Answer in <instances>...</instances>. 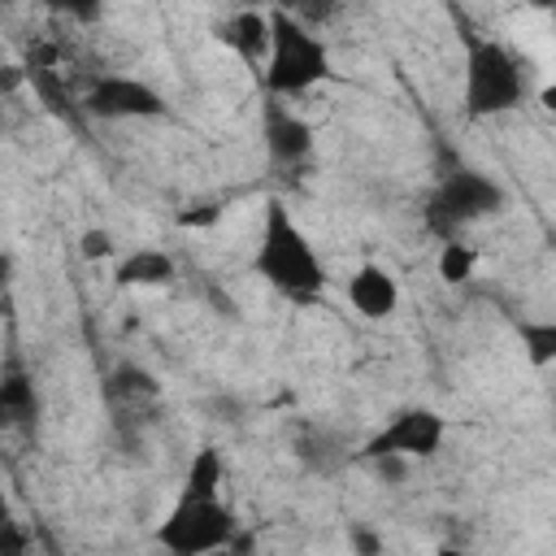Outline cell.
<instances>
[{
  "mask_svg": "<svg viewBox=\"0 0 556 556\" xmlns=\"http://www.w3.org/2000/svg\"><path fill=\"white\" fill-rule=\"evenodd\" d=\"M252 274L261 282H269L274 291H282L287 300H300V304H308L326 291V265H321L317 248L308 243L300 222L278 200L265 204L261 239H256V252H252Z\"/></svg>",
  "mask_w": 556,
  "mask_h": 556,
  "instance_id": "1",
  "label": "cell"
},
{
  "mask_svg": "<svg viewBox=\"0 0 556 556\" xmlns=\"http://www.w3.org/2000/svg\"><path fill=\"white\" fill-rule=\"evenodd\" d=\"M526 96H530L526 65L500 39L465 30V87H460L465 117L486 122V117L513 113L526 104Z\"/></svg>",
  "mask_w": 556,
  "mask_h": 556,
  "instance_id": "2",
  "label": "cell"
},
{
  "mask_svg": "<svg viewBox=\"0 0 556 556\" xmlns=\"http://www.w3.org/2000/svg\"><path fill=\"white\" fill-rule=\"evenodd\" d=\"M330 78V48L313 35L304 17L291 9H269V56H265V91L269 96H304Z\"/></svg>",
  "mask_w": 556,
  "mask_h": 556,
  "instance_id": "3",
  "label": "cell"
},
{
  "mask_svg": "<svg viewBox=\"0 0 556 556\" xmlns=\"http://www.w3.org/2000/svg\"><path fill=\"white\" fill-rule=\"evenodd\" d=\"M504 208H508V191L491 174L460 165V169L439 178V187L430 191V200L421 208V222L439 239H460L465 226L486 222V217H495Z\"/></svg>",
  "mask_w": 556,
  "mask_h": 556,
  "instance_id": "4",
  "label": "cell"
},
{
  "mask_svg": "<svg viewBox=\"0 0 556 556\" xmlns=\"http://www.w3.org/2000/svg\"><path fill=\"white\" fill-rule=\"evenodd\" d=\"M156 543L174 556H204L235 547V513L217 495H178L169 517L156 526Z\"/></svg>",
  "mask_w": 556,
  "mask_h": 556,
  "instance_id": "5",
  "label": "cell"
},
{
  "mask_svg": "<svg viewBox=\"0 0 556 556\" xmlns=\"http://www.w3.org/2000/svg\"><path fill=\"white\" fill-rule=\"evenodd\" d=\"M443 434H447V421L426 408V404H408V408H395L387 417L382 430H374L361 447V460H378V456H404V460H426L443 447Z\"/></svg>",
  "mask_w": 556,
  "mask_h": 556,
  "instance_id": "6",
  "label": "cell"
},
{
  "mask_svg": "<svg viewBox=\"0 0 556 556\" xmlns=\"http://www.w3.org/2000/svg\"><path fill=\"white\" fill-rule=\"evenodd\" d=\"M78 100H83V113L100 122H148L169 113L165 96L135 74H100Z\"/></svg>",
  "mask_w": 556,
  "mask_h": 556,
  "instance_id": "7",
  "label": "cell"
},
{
  "mask_svg": "<svg viewBox=\"0 0 556 556\" xmlns=\"http://www.w3.org/2000/svg\"><path fill=\"white\" fill-rule=\"evenodd\" d=\"M261 139H265V152H269L274 165H304L313 156V126L304 117H295L291 109H282V104L265 109Z\"/></svg>",
  "mask_w": 556,
  "mask_h": 556,
  "instance_id": "8",
  "label": "cell"
},
{
  "mask_svg": "<svg viewBox=\"0 0 556 556\" xmlns=\"http://www.w3.org/2000/svg\"><path fill=\"white\" fill-rule=\"evenodd\" d=\"M348 304L361 317H369V321H387L400 308V282H395V274L387 265H378V261H365L348 278Z\"/></svg>",
  "mask_w": 556,
  "mask_h": 556,
  "instance_id": "9",
  "label": "cell"
},
{
  "mask_svg": "<svg viewBox=\"0 0 556 556\" xmlns=\"http://www.w3.org/2000/svg\"><path fill=\"white\" fill-rule=\"evenodd\" d=\"M104 400L117 408V413H139L143 404H156L161 400V382L152 369L135 365V361H122L113 365V374L104 378Z\"/></svg>",
  "mask_w": 556,
  "mask_h": 556,
  "instance_id": "10",
  "label": "cell"
},
{
  "mask_svg": "<svg viewBox=\"0 0 556 556\" xmlns=\"http://www.w3.org/2000/svg\"><path fill=\"white\" fill-rule=\"evenodd\" d=\"M217 39H222L230 52H239L248 65H256V61L269 56V13H261V9H239V13H230V17L217 26Z\"/></svg>",
  "mask_w": 556,
  "mask_h": 556,
  "instance_id": "11",
  "label": "cell"
},
{
  "mask_svg": "<svg viewBox=\"0 0 556 556\" xmlns=\"http://www.w3.org/2000/svg\"><path fill=\"white\" fill-rule=\"evenodd\" d=\"M0 417L4 426H30L39 417V391L17 356H9L0 369Z\"/></svg>",
  "mask_w": 556,
  "mask_h": 556,
  "instance_id": "12",
  "label": "cell"
},
{
  "mask_svg": "<svg viewBox=\"0 0 556 556\" xmlns=\"http://www.w3.org/2000/svg\"><path fill=\"white\" fill-rule=\"evenodd\" d=\"M178 278V265L165 248H135L113 265L117 287H165Z\"/></svg>",
  "mask_w": 556,
  "mask_h": 556,
  "instance_id": "13",
  "label": "cell"
},
{
  "mask_svg": "<svg viewBox=\"0 0 556 556\" xmlns=\"http://www.w3.org/2000/svg\"><path fill=\"white\" fill-rule=\"evenodd\" d=\"M26 83H30V91L43 100V109H48V113H56L61 122H78L83 100H74L70 83H65L52 65H26Z\"/></svg>",
  "mask_w": 556,
  "mask_h": 556,
  "instance_id": "14",
  "label": "cell"
},
{
  "mask_svg": "<svg viewBox=\"0 0 556 556\" xmlns=\"http://www.w3.org/2000/svg\"><path fill=\"white\" fill-rule=\"evenodd\" d=\"M517 339H521V352L534 369H547L556 365V321H543V317H530L517 326Z\"/></svg>",
  "mask_w": 556,
  "mask_h": 556,
  "instance_id": "15",
  "label": "cell"
},
{
  "mask_svg": "<svg viewBox=\"0 0 556 556\" xmlns=\"http://www.w3.org/2000/svg\"><path fill=\"white\" fill-rule=\"evenodd\" d=\"M222 473H226V465H222V452H217V447H200V452L191 456V465H187V478H182V495H217V486H222Z\"/></svg>",
  "mask_w": 556,
  "mask_h": 556,
  "instance_id": "16",
  "label": "cell"
},
{
  "mask_svg": "<svg viewBox=\"0 0 556 556\" xmlns=\"http://www.w3.org/2000/svg\"><path fill=\"white\" fill-rule=\"evenodd\" d=\"M434 265H439V278H443L447 287H460V282L473 278V269H478V252H473L469 243H460V239H443Z\"/></svg>",
  "mask_w": 556,
  "mask_h": 556,
  "instance_id": "17",
  "label": "cell"
},
{
  "mask_svg": "<svg viewBox=\"0 0 556 556\" xmlns=\"http://www.w3.org/2000/svg\"><path fill=\"white\" fill-rule=\"evenodd\" d=\"M78 256H83V261H109V256H117L113 230H104V226L83 230V235H78Z\"/></svg>",
  "mask_w": 556,
  "mask_h": 556,
  "instance_id": "18",
  "label": "cell"
},
{
  "mask_svg": "<svg viewBox=\"0 0 556 556\" xmlns=\"http://www.w3.org/2000/svg\"><path fill=\"white\" fill-rule=\"evenodd\" d=\"M52 13H61V17H70V22H100L104 17V9H109V0H43Z\"/></svg>",
  "mask_w": 556,
  "mask_h": 556,
  "instance_id": "19",
  "label": "cell"
},
{
  "mask_svg": "<svg viewBox=\"0 0 556 556\" xmlns=\"http://www.w3.org/2000/svg\"><path fill=\"white\" fill-rule=\"evenodd\" d=\"M213 222H222V204H217V200L178 213V226H182V230H204V226H213Z\"/></svg>",
  "mask_w": 556,
  "mask_h": 556,
  "instance_id": "20",
  "label": "cell"
},
{
  "mask_svg": "<svg viewBox=\"0 0 556 556\" xmlns=\"http://www.w3.org/2000/svg\"><path fill=\"white\" fill-rule=\"evenodd\" d=\"M352 547H356V552H382V539L356 526V530H352Z\"/></svg>",
  "mask_w": 556,
  "mask_h": 556,
  "instance_id": "21",
  "label": "cell"
},
{
  "mask_svg": "<svg viewBox=\"0 0 556 556\" xmlns=\"http://www.w3.org/2000/svg\"><path fill=\"white\" fill-rule=\"evenodd\" d=\"M539 109H543V113H547V117H556V83H552V87H543V91H539Z\"/></svg>",
  "mask_w": 556,
  "mask_h": 556,
  "instance_id": "22",
  "label": "cell"
},
{
  "mask_svg": "<svg viewBox=\"0 0 556 556\" xmlns=\"http://www.w3.org/2000/svg\"><path fill=\"white\" fill-rule=\"evenodd\" d=\"M265 4L278 9V4H287V0H239V9H265Z\"/></svg>",
  "mask_w": 556,
  "mask_h": 556,
  "instance_id": "23",
  "label": "cell"
},
{
  "mask_svg": "<svg viewBox=\"0 0 556 556\" xmlns=\"http://www.w3.org/2000/svg\"><path fill=\"white\" fill-rule=\"evenodd\" d=\"M534 9H543V13H552V22H556V0H534Z\"/></svg>",
  "mask_w": 556,
  "mask_h": 556,
  "instance_id": "24",
  "label": "cell"
},
{
  "mask_svg": "<svg viewBox=\"0 0 556 556\" xmlns=\"http://www.w3.org/2000/svg\"><path fill=\"white\" fill-rule=\"evenodd\" d=\"M552 408H556V395H552Z\"/></svg>",
  "mask_w": 556,
  "mask_h": 556,
  "instance_id": "25",
  "label": "cell"
}]
</instances>
